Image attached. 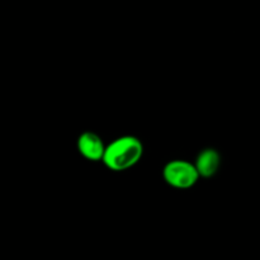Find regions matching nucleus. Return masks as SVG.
Wrapping results in <instances>:
<instances>
[{"label":"nucleus","mask_w":260,"mask_h":260,"mask_svg":"<svg viewBox=\"0 0 260 260\" xmlns=\"http://www.w3.org/2000/svg\"><path fill=\"white\" fill-rule=\"evenodd\" d=\"M144 155V145L137 137L126 135L107 145L102 161L112 172H124L134 168Z\"/></svg>","instance_id":"obj_1"},{"label":"nucleus","mask_w":260,"mask_h":260,"mask_svg":"<svg viewBox=\"0 0 260 260\" xmlns=\"http://www.w3.org/2000/svg\"><path fill=\"white\" fill-rule=\"evenodd\" d=\"M162 177L170 187L189 189L197 184L201 175L196 164L187 160H172L162 169Z\"/></svg>","instance_id":"obj_2"},{"label":"nucleus","mask_w":260,"mask_h":260,"mask_svg":"<svg viewBox=\"0 0 260 260\" xmlns=\"http://www.w3.org/2000/svg\"><path fill=\"white\" fill-rule=\"evenodd\" d=\"M103 140L94 132H84L78 139V150L89 161H102L106 152Z\"/></svg>","instance_id":"obj_3"},{"label":"nucleus","mask_w":260,"mask_h":260,"mask_svg":"<svg viewBox=\"0 0 260 260\" xmlns=\"http://www.w3.org/2000/svg\"><path fill=\"white\" fill-rule=\"evenodd\" d=\"M221 164V157L217 150L208 147L203 149L198 154L197 160H196V167H197L198 173L203 178H211L218 172Z\"/></svg>","instance_id":"obj_4"}]
</instances>
